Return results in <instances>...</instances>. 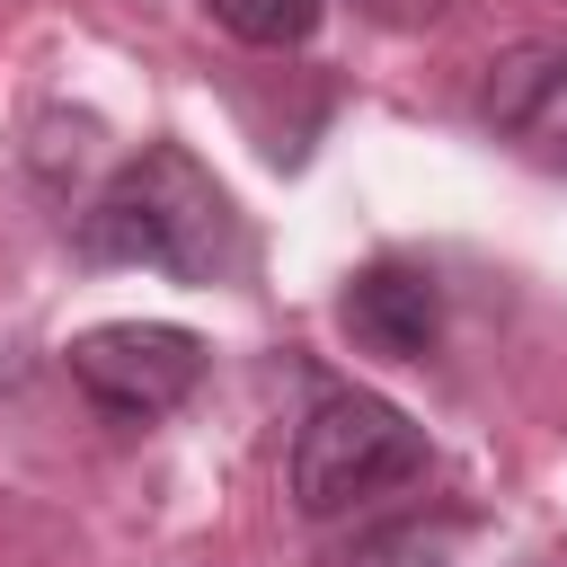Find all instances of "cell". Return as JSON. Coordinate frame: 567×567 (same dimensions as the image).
<instances>
[{
	"label": "cell",
	"mask_w": 567,
	"mask_h": 567,
	"mask_svg": "<svg viewBox=\"0 0 567 567\" xmlns=\"http://www.w3.org/2000/svg\"><path fill=\"white\" fill-rule=\"evenodd\" d=\"M425 425L381 399V390H319L310 416L292 425V461H284V487L310 523H337L354 505H381L390 487L425 478Z\"/></svg>",
	"instance_id": "obj_2"
},
{
	"label": "cell",
	"mask_w": 567,
	"mask_h": 567,
	"mask_svg": "<svg viewBox=\"0 0 567 567\" xmlns=\"http://www.w3.org/2000/svg\"><path fill=\"white\" fill-rule=\"evenodd\" d=\"M443 0H381V18H434Z\"/></svg>",
	"instance_id": "obj_7"
},
{
	"label": "cell",
	"mask_w": 567,
	"mask_h": 567,
	"mask_svg": "<svg viewBox=\"0 0 567 567\" xmlns=\"http://www.w3.org/2000/svg\"><path fill=\"white\" fill-rule=\"evenodd\" d=\"M204 9H213V27H230V35L257 44V53H292V44H310L319 18H328V0H204Z\"/></svg>",
	"instance_id": "obj_6"
},
{
	"label": "cell",
	"mask_w": 567,
	"mask_h": 567,
	"mask_svg": "<svg viewBox=\"0 0 567 567\" xmlns=\"http://www.w3.org/2000/svg\"><path fill=\"white\" fill-rule=\"evenodd\" d=\"M80 257L89 266H151L177 284H230L248 266V230L230 186L186 151V142H142L80 213Z\"/></svg>",
	"instance_id": "obj_1"
},
{
	"label": "cell",
	"mask_w": 567,
	"mask_h": 567,
	"mask_svg": "<svg viewBox=\"0 0 567 567\" xmlns=\"http://www.w3.org/2000/svg\"><path fill=\"white\" fill-rule=\"evenodd\" d=\"M337 328L381 354V363H425L434 337H443V284L434 266H408V257H372L346 292H337Z\"/></svg>",
	"instance_id": "obj_4"
},
{
	"label": "cell",
	"mask_w": 567,
	"mask_h": 567,
	"mask_svg": "<svg viewBox=\"0 0 567 567\" xmlns=\"http://www.w3.org/2000/svg\"><path fill=\"white\" fill-rule=\"evenodd\" d=\"M478 115L523 159L567 168V44H514V53H496L487 80H478Z\"/></svg>",
	"instance_id": "obj_5"
},
{
	"label": "cell",
	"mask_w": 567,
	"mask_h": 567,
	"mask_svg": "<svg viewBox=\"0 0 567 567\" xmlns=\"http://www.w3.org/2000/svg\"><path fill=\"white\" fill-rule=\"evenodd\" d=\"M62 363H71V381H80V399H89L97 416L151 425V416H168V408L195 399V381H204V337L177 328V319H106V328L71 337Z\"/></svg>",
	"instance_id": "obj_3"
}]
</instances>
